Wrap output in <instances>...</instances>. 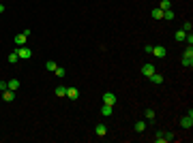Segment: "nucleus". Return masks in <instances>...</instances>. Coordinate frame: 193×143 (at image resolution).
Segmentation results:
<instances>
[{
    "label": "nucleus",
    "instance_id": "nucleus-1",
    "mask_svg": "<svg viewBox=\"0 0 193 143\" xmlns=\"http://www.w3.org/2000/svg\"><path fill=\"white\" fill-rule=\"evenodd\" d=\"M180 62H182V66H185V69H191V66H193V47H191V45L185 49Z\"/></svg>",
    "mask_w": 193,
    "mask_h": 143
},
{
    "label": "nucleus",
    "instance_id": "nucleus-2",
    "mask_svg": "<svg viewBox=\"0 0 193 143\" xmlns=\"http://www.w3.org/2000/svg\"><path fill=\"white\" fill-rule=\"evenodd\" d=\"M17 56H19L22 60H30V58H32V49L26 47V45H22V47L17 49Z\"/></svg>",
    "mask_w": 193,
    "mask_h": 143
},
{
    "label": "nucleus",
    "instance_id": "nucleus-3",
    "mask_svg": "<svg viewBox=\"0 0 193 143\" xmlns=\"http://www.w3.org/2000/svg\"><path fill=\"white\" fill-rule=\"evenodd\" d=\"M103 105L114 107V105H116V94H114V92H105V94H103Z\"/></svg>",
    "mask_w": 193,
    "mask_h": 143
},
{
    "label": "nucleus",
    "instance_id": "nucleus-4",
    "mask_svg": "<svg viewBox=\"0 0 193 143\" xmlns=\"http://www.w3.org/2000/svg\"><path fill=\"white\" fill-rule=\"evenodd\" d=\"M152 56H157V58H165V56H168V49L163 47V45H155V47H152Z\"/></svg>",
    "mask_w": 193,
    "mask_h": 143
},
{
    "label": "nucleus",
    "instance_id": "nucleus-5",
    "mask_svg": "<svg viewBox=\"0 0 193 143\" xmlns=\"http://www.w3.org/2000/svg\"><path fill=\"white\" fill-rule=\"evenodd\" d=\"M180 126H182V128H191V126H193V113H191V111H189V115H185V118L180 120Z\"/></svg>",
    "mask_w": 193,
    "mask_h": 143
},
{
    "label": "nucleus",
    "instance_id": "nucleus-6",
    "mask_svg": "<svg viewBox=\"0 0 193 143\" xmlns=\"http://www.w3.org/2000/svg\"><path fill=\"white\" fill-rule=\"evenodd\" d=\"M67 96H69L71 100H77V98H80V90L73 88V85H69V88H67Z\"/></svg>",
    "mask_w": 193,
    "mask_h": 143
},
{
    "label": "nucleus",
    "instance_id": "nucleus-7",
    "mask_svg": "<svg viewBox=\"0 0 193 143\" xmlns=\"http://www.w3.org/2000/svg\"><path fill=\"white\" fill-rule=\"evenodd\" d=\"M26 41H28V34H26V32H22V34H17V36H15V45H17V47L26 45Z\"/></svg>",
    "mask_w": 193,
    "mask_h": 143
},
{
    "label": "nucleus",
    "instance_id": "nucleus-8",
    "mask_svg": "<svg viewBox=\"0 0 193 143\" xmlns=\"http://www.w3.org/2000/svg\"><path fill=\"white\" fill-rule=\"evenodd\" d=\"M148 79H150V81H152L155 85H161V84H163V75H159V73H152Z\"/></svg>",
    "mask_w": 193,
    "mask_h": 143
},
{
    "label": "nucleus",
    "instance_id": "nucleus-9",
    "mask_svg": "<svg viewBox=\"0 0 193 143\" xmlns=\"http://www.w3.org/2000/svg\"><path fill=\"white\" fill-rule=\"evenodd\" d=\"M95 132H96V137H105V135H108L105 124H96V126H95Z\"/></svg>",
    "mask_w": 193,
    "mask_h": 143
},
{
    "label": "nucleus",
    "instance_id": "nucleus-10",
    "mask_svg": "<svg viewBox=\"0 0 193 143\" xmlns=\"http://www.w3.org/2000/svg\"><path fill=\"white\" fill-rule=\"evenodd\" d=\"M142 73H144L146 77H150V75L155 73V64H144V66H142Z\"/></svg>",
    "mask_w": 193,
    "mask_h": 143
},
{
    "label": "nucleus",
    "instance_id": "nucleus-11",
    "mask_svg": "<svg viewBox=\"0 0 193 143\" xmlns=\"http://www.w3.org/2000/svg\"><path fill=\"white\" fill-rule=\"evenodd\" d=\"M7 84H9V90H13V92H17V90H19V79H11V81H7Z\"/></svg>",
    "mask_w": 193,
    "mask_h": 143
},
{
    "label": "nucleus",
    "instance_id": "nucleus-12",
    "mask_svg": "<svg viewBox=\"0 0 193 143\" xmlns=\"http://www.w3.org/2000/svg\"><path fill=\"white\" fill-rule=\"evenodd\" d=\"M2 98L9 103V100H13V98H15V92H13V90H4V92H2Z\"/></svg>",
    "mask_w": 193,
    "mask_h": 143
},
{
    "label": "nucleus",
    "instance_id": "nucleus-13",
    "mask_svg": "<svg viewBox=\"0 0 193 143\" xmlns=\"http://www.w3.org/2000/svg\"><path fill=\"white\" fill-rule=\"evenodd\" d=\"M112 113H114V111H112L109 105H103V107H101V115H103V118H109Z\"/></svg>",
    "mask_w": 193,
    "mask_h": 143
},
{
    "label": "nucleus",
    "instance_id": "nucleus-14",
    "mask_svg": "<svg viewBox=\"0 0 193 143\" xmlns=\"http://www.w3.org/2000/svg\"><path fill=\"white\" fill-rule=\"evenodd\" d=\"M45 69H47L49 73H54V71H56V69H58V64H56L54 60H47V62H45Z\"/></svg>",
    "mask_w": 193,
    "mask_h": 143
},
{
    "label": "nucleus",
    "instance_id": "nucleus-15",
    "mask_svg": "<svg viewBox=\"0 0 193 143\" xmlns=\"http://www.w3.org/2000/svg\"><path fill=\"white\" fill-rule=\"evenodd\" d=\"M185 36H187V32H185V30H176V32H174V38H176V41H185Z\"/></svg>",
    "mask_w": 193,
    "mask_h": 143
},
{
    "label": "nucleus",
    "instance_id": "nucleus-16",
    "mask_svg": "<svg viewBox=\"0 0 193 143\" xmlns=\"http://www.w3.org/2000/svg\"><path fill=\"white\" fill-rule=\"evenodd\" d=\"M144 115H146V120H148V122H155V109H146Z\"/></svg>",
    "mask_w": 193,
    "mask_h": 143
},
{
    "label": "nucleus",
    "instance_id": "nucleus-17",
    "mask_svg": "<svg viewBox=\"0 0 193 143\" xmlns=\"http://www.w3.org/2000/svg\"><path fill=\"white\" fill-rule=\"evenodd\" d=\"M135 130H137V132H144V130H146V122H144V120L135 122Z\"/></svg>",
    "mask_w": 193,
    "mask_h": 143
},
{
    "label": "nucleus",
    "instance_id": "nucleus-18",
    "mask_svg": "<svg viewBox=\"0 0 193 143\" xmlns=\"http://www.w3.org/2000/svg\"><path fill=\"white\" fill-rule=\"evenodd\" d=\"M152 17H155V19H163V11H161L159 7H155V9H152Z\"/></svg>",
    "mask_w": 193,
    "mask_h": 143
},
{
    "label": "nucleus",
    "instance_id": "nucleus-19",
    "mask_svg": "<svg viewBox=\"0 0 193 143\" xmlns=\"http://www.w3.org/2000/svg\"><path fill=\"white\" fill-rule=\"evenodd\" d=\"M56 96H67V85H58L56 88Z\"/></svg>",
    "mask_w": 193,
    "mask_h": 143
},
{
    "label": "nucleus",
    "instance_id": "nucleus-20",
    "mask_svg": "<svg viewBox=\"0 0 193 143\" xmlns=\"http://www.w3.org/2000/svg\"><path fill=\"white\" fill-rule=\"evenodd\" d=\"M159 9H161V11H168V9H172V4H169V0H161V4H159Z\"/></svg>",
    "mask_w": 193,
    "mask_h": 143
},
{
    "label": "nucleus",
    "instance_id": "nucleus-21",
    "mask_svg": "<svg viewBox=\"0 0 193 143\" xmlns=\"http://www.w3.org/2000/svg\"><path fill=\"white\" fill-rule=\"evenodd\" d=\"M163 19H169V22H172V19H174V11H172V9L163 11Z\"/></svg>",
    "mask_w": 193,
    "mask_h": 143
},
{
    "label": "nucleus",
    "instance_id": "nucleus-22",
    "mask_svg": "<svg viewBox=\"0 0 193 143\" xmlns=\"http://www.w3.org/2000/svg\"><path fill=\"white\" fill-rule=\"evenodd\" d=\"M9 62H11V64H15V62H17V60H19V56H17V51H13V54H9Z\"/></svg>",
    "mask_w": 193,
    "mask_h": 143
},
{
    "label": "nucleus",
    "instance_id": "nucleus-23",
    "mask_svg": "<svg viewBox=\"0 0 193 143\" xmlns=\"http://www.w3.org/2000/svg\"><path fill=\"white\" fill-rule=\"evenodd\" d=\"M54 73H56V77H60V79L64 77V75H67V71H64V69H60V66H58V69H56Z\"/></svg>",
    "mask_w": 193,
    "mask_h": 143
},
{
    "label": "nucleus",
    "instance_id": "nucleus-24",
    "mask_svg": "<svg viewBox=\"0 0 193 143\" xmlns=\"http://www.w3.org/2000/svg\"><path fill=\"white\" fill-rule=\"evenodd\" d=\"M182 30H185V32H191V22H189V19L182 24Z\"/></svg>",
    "mask_w": 193,
    "mask_h": 143
},
{
    "label": "nucleus",
    "instance_id": "nucleus-25",
    "mask_svg": "<svg viewBox=\"0 0 193 143\" xmlns=\"http://www.w3.org/2000/svg\"><path fill=\"white\" fill-rule=\"evenodd\" d=\"M4 90H9V84H7V81H2V79H0V92H4Z\"/></svg>",
    "mask_w": 193,
    "mask_h": 143
},
{
    "label": "nucleus",
    "instance_id": "nucleus-26",
    "mask_svg": "<svg viewBox=\"0 0 193 143\" xmlns=\"http://www.w3.org/2000/svg\"><path fill=\"white\" fill-rule=\"evenodd\" d=\"M163 137H165V141H172V139H174V135H172V132H163Z\"/></svg>",
    "mask_w": 193,
    "mask_h": 143
},
{
    "label": "nucleus",
    "instance_id": "nucleus-27",
    "mask_svg": "<svg viewBox=\"0 0 193 143\" xmlns=\"http://www.w3.org/2000/svg\"><path fill=\"white\" fill-rule=\"evenodd\" d=\"M144 51L146 54H152V45H144Z\"/></svg>",
    "mask_w": 193,
    "mask_h": 143
},
{
    "label": "nucleus",
    "instance_id": "nucleus-28",
    "mask_svg": "<svg viewBox=\"0 0 193 143\" xmlns=\"http://www.w3.org/2000/svg\"><path fill=\"white\" fill-rule=\"evenodd\" d=\"M0 13H4V4H0Z\"/></svg>",
    "mask_w": 193,
    "mask_h": 143
}]
</instances>
